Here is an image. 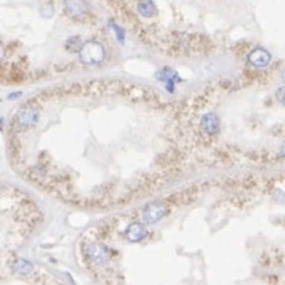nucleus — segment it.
I'll return each instance as SVG.
<instances>
[{"instance_id":"obj_10","label":"nucleus","mask_w":285,"mask_h":285,"mask_svg":"<svg viewBox=\"0 0 285 285\" xmlns=\"http://www.w3.org/2000/svg\"><path fill=\"white\" fill-rule=\"evenodd\" d=\"M14 270L19 274H29L32 273V265L26 262V260H18V262L14 263Z\"/></svg>"},{"instance_id":"obj_1","label":"nucleus","mask_w":285,"mask_h":285,"mask_svg":"<svg viewBox=\"0 0 285 285\" xmlns=\"http://www.w3.org/2000/svg\"><path fill=\"white\" fill-rule=\"evenodd\" d=\"M79 59L86 65H97L105 59V48L98 41H87L79 48Z\"/></svg>"},{"instance_id":"obj_12","label":"nucleus","mask_w":285,"mask_h":285,"mask_svg":"<svg viewBox=\"0 0 285 285\" xmlns=\"http://www.w3.org/2000/svg\"><path fill=\"white\" fill-rule=\"evenodd\" d=\"M276 100H278L281 105H285V86L276 90Z\"/></svg>"},{"instance_id":"obj_13","label":"nucleus","mask_w":285,"mask_h":285,"mask_svg":"<svg viewBox=\"0 0 285 285\" xmlns=\"http://www.w3.org/2000/svg\"><path fill=\"white\" fill-rule=\"evenodd\" d=\"M111 26H113V29L117 32V35H119V40L122 41V40H124V30H122V29H119L117 26H114V24H111Z\"/></svg>"},{"instance_id":"obj_9","label":"nucleus","mask_w":285,"mask_h":285,"mask_svg":"<svg viewBox=\"0 0 285 285\" xmlns=\"http://www.w3.org/2000/svg\"><path fill=\"white\" fill-rule=\"evenodd\" d=\"M138 11L144 18H152L155 14V5L152 3V0H141L138 3Z\"/></svg>"},{"instance_id":"obj_3","label":"nucleus","mask_w":285,"mask_h":285,"mask_svg":"<svg viewBox=\"0 0 285 285\" xmlns=\"http://www.w3.org/2000/svg\"><path fill=\"white\" fill-rule=\"evenodd\" d=\"M65 11L73 19H82L89 14V6L86 0H64Z\"/></svg>"},{"instance_id":"obj_5","label":"nucleus","mask_w":285,"mask_h":285,"mask_svg":"<svg viewBox=\"0 0 285 285\" xmlns=\"http://www.w3.org/2000/svg\"><path fill=\"white\" fill-rule=\"evenodd\" d=\"M38 116L40 113L35 106H22L18 111V114H16V119H18V122L22 127H32V125L37 124Z\"/></svg>"},{"instance_id":"obj_8","label":"nucleus","mask_w":285,"mask_h":285,"mask_svg":"<svg viewBox=\"0 0 285 285\" xmlns=\"http://www.w3.org/2000/svg\"><path fill=\"white\" fill-rule=\"evenodd\" d=\"M125 236H127V239L130 242H138L141 241L142 238L146 236V228L144 225H142L141 222H133L130 223L127 230H125Z\"/></svg>"},{"instance_id":"obj_11","label":"nucleus","mask_w":285,"mask_h":285,"mask_svg":"<svg viewBox=\"0 0 285 285\" xmlns=\"http://www.w3.org/2000/svg\"><path fill=\"white\" fill-rule=\"evenodd\" d=\"M158 78H162L163 81H166V82H174V81H181V78L176 74L173 70H170V69H165L162 73H158L157 74Z\"/></svg>"},{"instance_id":"obj_15","label":"nucleus","mask_w":285,"mask_h":285,"mask_svg":"<svg viewBox=\"0 0 285 285\" xmlns=\"http://www.w3.org/2000/svg\"><path fill=\"white\" fill-rule=\"evenodd\" d=\"M282 154H284V155H285V144H284V146H282Z\"/></svg>"},{"instance_id":"obj_6","label":"nucleus","mask_w":285,"mask_h":285,"mask_svg":"<svg viewBox=\"0 0 285 285\" xmlns=\"http://www.w3.org/2000/svg\"><path fill=\"white\" fill-rule=\"evenodd\" d=\"M87 255L94 263L102 265V263L106 262V260H110L111 250L108 249L106 246H102V244H90L87 247Z\"/></svg>"},{"instance_id":"obj_7","label":"nucleus","mask_w":285,"mask_h":285,"mask_svg":"<svg viewBox=\"0 0 285 285\" xmlns=\"http://www.w3.org/2000/svg\"><path fill=\"white\" fill-rule=\"evenodd\" d=\"M200 129L206 135H217L220 130V121L214 113H208L203 116V119L200 122Z\"/></svg>"},{"instance_id":"obj_14","label":"nucleus","mask_w":285,"mask_h":285,"mask_svg":"<svg viewBox=\"0 0 285 285\" xmlns=\"http://www.w3.org/2000/svg\"><path fill=\"white\" fill-rule=\"evenodd\" d=\"M281 76H282V81H284V82H285V70H284V71H282V74H281Z\"/></svg>"},{"instance_id":"obj_2","label":"nucleus","mask_w":285,"mask_h":285,"mask_svg":"<svg viewBox=\"0 0 285 285\" xmlns=\"http://www.w3.org/2000/svg\"><path fill=\"white\" fill-rule=\"evenodd\" d=\"M168 213V208H166L163 203H158V201H154V203H149L142 209V220L146 223H157L158 220H162L163 217Z\"/></svg>"},{"instance_id":"obj_4","label":"nucleus","mask_w":285,"mask_h":285,"mask_svg":"<svg viewBox=\"0 0 285 285\" xmlns=\"http://www.w3.org/2000/svg\"><path fill=\"white\" fill-rule=\"evenodd\" d=\"M247 61L252 67H257V69H265V67H268L271 62V54L263 48H255L249 53Z\"/></svg>"}]
</instances>
